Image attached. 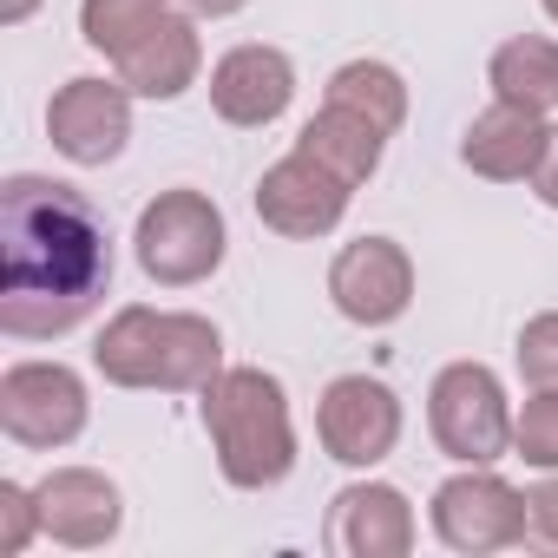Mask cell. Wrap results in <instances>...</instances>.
Listing matches in <instances>:
<instances>
[{"instance_id": "obj_1", "label": "cell", "mask_w": 558, "mask_h": 558, "mask_svg": "<svg viewBox=\"0 0 558 558\" xmlns=\"http://www.w3.org/2000/svg\"><path fill=\"white\" fill-rule=\"evenodd\" d=\"M112 290V236L86 191L14 171L0 184V336H73Z\"/></svg>"}, {"instance_id": "obj_2", "label": "cell", "mask_w": 558, "mask_h": 558, "mask_svg": "<svg viewBox=\"0 0 558 558\" xmlns=\"http://www.w3.org/2000/svg\"><path fill=\"white\" fill-rule=\"evenodd\" d=\"M197 421L210 434L217 473L236 493H269L296 473V414H290V388L269 368H223L197 388Z\"/></svg>"}, {"instance_id": "obj_3", "label": "cell", "mask_w": 558, "mask_h": 558, "mask_svg": "<svg viewBox=\"0 0 558 558\" xmlns=\"http://www.w3.org/2000/svg\"><path fill=\"white\" fill-rule=\"evenodd\" d=\"M93 368L112 388H138V395H197L230 362H223V329L210 316L125 303L106 316L93 342Z\"/></svg>"}, {"instance_id": "obj_4", "label": "cell", "mask_w": 558, "mask_h": 558, "mask_svg": "<svg viewBox=\"0 0 558 558\" xmlns=\"http://www.w3.org/2000/svg\"><path fill=\"white\" fill-rule=\"evenodd\" d=\"M223 250H230V223L191 184L158 191L138 210V223H132V256H138V269L151 276L158 290H197V283H210V276L223 269Z\"/></svg>"}, {"instance_id": "obj_5", "label": "cell", "mask_w": 558, "mask_h": 558, "mask_svg": "<svg viewBox=\"0 0 558 558\" xmlns=\"http://www.w3.org/2000/svg\"><path fill=\"white\" fill-rule=\"evenodd\" d=\"M427 434L453 466H499L512 453V401L486 362H447L427 388Z\"/></svg>"}, {"instance_id": "obj_6", "label": "cell", "mask_w": 558, "mask_h": 558, "mask_svg": "<svg viewBox=\"0 0 558 558\" xmlns=\"http://www.w3.org/2000/svg\"><path fill=\"white\" fill-rule=\"evenodd\" d=\"M93 395L86 375L66 362H8L0 375V434L27 453H60L86 434Z\"/></svg>"}, {"instance_id": "obj_7", "label": "cell", "mask_w": 558, "mask_h": 558, "mask_svg": "<svg viewBox=\"0 0 558 558\" xmlns=\"http://www.w3.org/2000/svg\"><path fill=\"white\" fill-rule=\"evenodd\" d=\"M434 538L460 558H486V551H512L525 545V493L493 473V466H460L434 486Z\"/></svg>"}, {"instance_id": "obj_8", "label": "cell", "mask_w": 558, "mask_h": 558, "mask_svg": "<svg viewBox=\"0 0 558 558\" xmlns=\"http://www.w3.org/2000/svg\"><path fill=\"white\" fill-rule=\"evenodd\" d=\"M401 427H408L401 395L388 381H375V375H336L323 388V401H316V440H323V453L342 460V466H355V473L381 466L401 447Z\"/></svg>"}, {"instance_id": "obj_9", "label": "cell", "mask_w": 558, "mask_h": 558, "mask_svg": "<svg viewBox=\"0 0 558 558\" xmlns=\"http://www.w3.org/2000/svg\"><path fill=\"white\" fill-rule=\"evenodd\" d=\"M329 303L355 329H388L414 310V256L395 236H355L329 263Z\"/></svg>"}, {"instance_id": "obj_10", "label": "cell", "mask_w": 558, "mask_h": 558, "mask_svg": "<svg viewBox=\"0 0 558 558\" xmlns=\"http://www.w3.org/2000/svg\"><path fill=\"white\" fill-rule=\"evenodd\" d=\"M47 138L66 165L99 171L132 145V86L125 80H99L80 73L47 99Z\"/></svg>"}, {"instance_id": "obj_11", "label": "cell", "mask_w": 558, "mask_h": 558, "mask_svg": "<svg viewBox=\"0 0 558 558\" xmlns=\"http://www.w3.org/2000/svg\"><path fill=\"white\" fill-rule=\"evenodd\" d=\"M349 197H355V184H342L329 165H316V158L296 151V145L256 178V217H263V230L290 236V243L329 236V230L349 217Z\"/></svg>"}, {"instance_id": "obj_12", "label": "cell", "mask_w": 558, "mask_h": 558, "mask_svg": "<svg viewBox=\"0 0 558 558\" xmlns=\"http://www.w3.org/2000/svg\"><path fill=\"white\" fill-rule=\"evenodd\" d=\"M296 99V60L283 47H263V40H243L230 47L217 66H210V112L236 132H263L290 112Z\"/></svg>"}, {"instance_id": "obj_13", "label": "cell", "mask_w": 558, "mask_h": 558, "mask_svg": "<svg viewBox=\"0 0 558 558\" xmlns=\"http://www.w3.org/2000/svg\"><path fill=\"white\" fill-rule=\"evenodd\" d=\"M34 493H40L47 538L66 551H99L125 532V493L99 466H53L47 480H34Z\"/></svg>"}, {"instance_id": "obj_14", "label": "cell", "mask_w": 558, "mask_h": 558, "mask_svg": "<svg viewBox=\"0 0 558 558\" xmlns=\"http://www.w3.org/2000/svg\"><path fill=\"white\" fill-rule=\"evenodd\" d=\"M329 551L342 558H408L421 525H414V506L401 486L388 480H355L329 499V525H323Z\"/></svg>"}, {"instance_id": "obj_15", "label": "cell", "mask_w": 558, "mask_h": 558, "mask_svg": "<svg viewBox=\"0 0 558 558\" xmlns=\"http://www.w3.org/2000/svg\"><path fill=\"white\" fill-rule=\"evenodd\" d=\"M545 138H551V119L545 112H525V106L493 99L460 132V165L473 178H486V184H532V171L545 158Z\"/></svg>"}, {"instance_id": "obj_16", "label": "cell", "mask_w": 558, "mask_h": 558, "mask_svg": "<svg viewBox=\"0 0 558 558\" xmlns=\"http://www.w3.org/2000/svg\"><path fill=\"white\" fill-rule=\"evenodd\" d=\"M119 80L132 86V99H184L197 80H204V34H197V14L171 8L138 47H125L119 60Z\"/></svg>"}, {"instance_id": "obj_17", "label": "cell", "mask_w": 558, "mask_h": 558, "mask_svg": "<svg viewBox=\"0 0 558 558\" xmlns=\"http://www.w3.org/2000/svg\"><path fill=\"white\" fill-rule=\"evenodd\" d=\"M296 151H310L316 165H329L342 184H368L375 171H381V151H388V132L375 125V119H362V112H349V106H336V99H323V112L296 132Z\"/></svg>"}, {"instance_id": "obj_18", "label": "cell", "mask_w": 558, "mask_h": 558, "mask_svg": "<svg viewBox=\"0 0 558 558\" xmlns=\"http://www.w3.org/2000/svg\"><path fill=\"white\" fill-rule=\"evenodd\" d=\"M486 86H493V99L551 119V112H558V40H545V34H512V40H499L493 60H486Z\"/></svg>"}, {"instance_id": "obj_19", "label": "cell", "mask_w": 558, "mask_h": 558, "mask_svg": "<svg viewBox=\"0 0 558 558\" xmlns=\"http://www.w3.org/2000/svg\"><path fill=\"white\" fill-rule=\"evenodd\" d=\"M323 99H336V106H349V112L375 119L388 138L408 125V80H401L388 60H349V66H336Z\"/></svg>"}, {"instance_id": "obj_20", "label": "cell", "mask_w": 558, "mask_h": 558, "mask_svg": "<svg viewBox=\"0 0 558 558\" xmlns=\"http://www.w3.org/2000/svg\"><path fill=\"white\" fill-rule=\"evenodd\" d=\"M171 14V0H80V40L106 60H119L125 47H138L158 21Z\"/></svg>"}, {"instance_id": "obj_21", "label": "cell", "mask_w": 558, "mask_h": 558, "mask_svg": "<svg viewBox=\"0 0 558 558\" xmlns=\"http://www.w3.org/2000/svg\"><path fill=\"white\" fill-rule=\"evenodd\" d=\"M512 453L532 473H558V388H532V401L512 414Z\"/></svg>"}, {"instance_id": "obj_22", "label": "cell", "mask_w": 558, "mask_h": 558, "mask_svg": "<svg viewBox=\"0 0 558 558\" xmlns=\"http://www.w3.org/2000/svg\"><path fill=\"white\" fill-rule=\"evenodd\" d=\"M34 538H47L40 525V493L21 480H0V558H21Z\"/></svg>"}, {"instance_id": "obj_23", "label": "cell", "mask_w": 558, "mask_h": 558, "mask_svg": "<svg viewBox=\"0 0 558 558\" xmlns=\"http://www.w3.org/2000/svg\"><path fill=\"white\" fill-rule=\"evenodd\" d=\"M519 381L525 388H558V310H538L519 329Z\"/></svg>"}, {"instance_id": "obj_24", "label": "cell", "mask_w": 558, "mask_h": 558, "mask_svg": "<svg viewBox=\"0 0 558 558\" xmlns=\"http://www.w3.org/2000/svg\"><path fill=\"white\" fill-rule=\"evenodd\" d=\"M525 545L558 558V473H545L538 486H525Z\"/></svg>"}, {"instance_id": "obj_25", "label": "cell", "mask_w": 558, "mask_h": 558, "mask_svg": "<svg viewBox=\"0 0 558 558\" xmlns=\"http://www.w3.org/2000/svg\"><path fill=\"white\" fill-rule=\"evenodd\" d=\"M532 197L558 210V125H551V138H545V158H538V171H532Z\"/></svg>"}, {"instance_id": "obj_26", "label": "cell", "mask_w": 558, "mask_h": 558, "mask_svg": "<svg viewBox=\"0 0 558 558\" xmlns=\"http://www.w3.org/2000/svg\"><path fill=\"white\" fill-rule=\"evenodd\" d=\"M184 14H197V21H230V14H243L250 0H178Z\"/></svg>"}, {"instance_id": "obj_27", "label": "cell", "mask_w": 558, "mask_h": 558, "mask_svg": "<svg viewBox=\"0 0 558 558\" xmlns=\"http://www.w3.org/2000/svg\"><path fill=\"white\" fill-rule=\"evenodd\" d=\"M34 8H40V0H0V27H21Z\"/></svg>"}, {"instance_id": "obj_28", "label": "cell", "mask_w": 558, "mask_h": 558, "mask_svg": "<svg viewBox=\"0 0 558 558\" xmlns=\"http://www.w3.org/2000/svg\"><path fill=\"white\" fill-rule=\"evenodd\" d=\"M538 8H545V21H551V27H558V0H538Z\"/></svg>"}]
</instances>
